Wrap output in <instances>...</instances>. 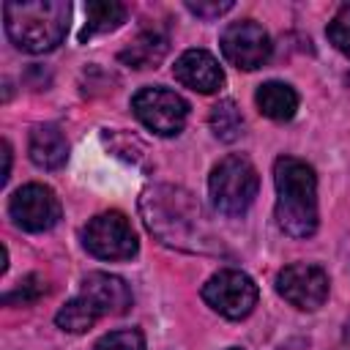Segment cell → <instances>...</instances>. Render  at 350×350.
<instances>
[{
	"label": "cell",
	"mask_w": 350,
	"mask_h": 350,
	"mask_svg": "<svg viewBox=\"0 0 350 350\" xmlns=\"http://www.w3.org/2000/svg\"><path fill=\"white\" fill-rule=\"evenodd\" d=\"M148 230L167 246L186 252H213L216 235L211 232L200 202L178 186H150L139 200Z\"/></svg>",
	"instance_id": "obj_1"
},
{
	"label": "cell",
	"mask_w": 350,
	"mask_h": 350,
	"mask_svg": "<svg viewBox=\"0 0 350 350\" xmlns=\"http://www.w3.org/2000/svg\"><path fill=\"white\" fill-rule=\"evenodd\" d=\"M276 183V224L290 238H309L317 230V175L295 159L279 156L273 164Z\"/></svg>",
	"instance_id": "obj_2"
},
{
	"label": "cell",
	"mask_w": 350,
	"mask_h": 350,
	"mask_svg": "<svg viewBox=\"0 0 350 350\" xmlns=\"http://www.w3.org/2000/svg\"><path fill=\"white\" fill-rule=\"evenodd\" d=\"M68 14L71 8L63 0H30V3L8 0L3 5L8 38L14 41L16 49L30 55L52 52L66 38Z\"/></svg>",
	"instance_id": "obj_3"
},
{
	"label": "cell",
	"mask_w": 350,
	"mask_h": 350,
	"mask_svg": "<svg viewBox=\"0 0 350 350\" xmlns=\"http://www.w3.org/2000/svg\"><path fill=\"white\" fill-rule=\"evenodd\" d=\"M257 189H260V175L246 156L221 159L208 178L211 202L221 216L246 213L257 197Z\"/></svg>",
	"instance_id": "obj_4"
},
{
	"label": "cell",
	"mask_w": 350,
	"mask_h": 350,
	"mask_svg": "<svg viewBox=\"0 0 350 350\" xmlns=\"http://www.w3.org/2000/svg\"><path fill=\"white\" fill-rule=\"evenodd\" d=\"M82 243L98 260H131L139 249L131 221L118 211L93 216L82 230Z\"/></svg>",
	"instance_id": "obj_5"
},
{
	"label": "cell",
	"mask_w": 350,
	"mask_h": 350,
	"mask_svg": "<svg viewBox=\"0 0 350 350\" xmlns=\"http://www.w3.org/2000/svg\"><path fill=\"white\" fill-rule=\"evenodd\" d=\"M202 301L227 320H241L257 306V284L249 273L224 268L202 284Z\"/></svg>",
	"instance_id": "obj_6"
},
{
	"label": "cell",
	"mask_w": 350,
	"mask_h": 350,
	"mask_svg": "<svg viewBox=\"0 0 350 350\" xmlns=\"http://www.w3.org/2000/svg\"><path fill=\"white\" fill-rule=\"evenodd\" d=\"M137 120L159 137H172L186 126L189 104L170 88H142L131 98Z\"/></svg>",
	"instance_id": "obj_7"
},
{
	"label": "cell",
	"mask_w": 350,
	"mask_h": 350,
	"mask_svg": "<svg viewBox=\"0 0 350 350\" xmlns=\"http://www.w3.org/2000/svg\"><path fill=\"white\" fill-rule=\"evenodd\" d=\"M219 46H221V55L227 57V63H232L235 68H243V71H254V68L265 66L271 57V36L252 19L227 25L221 30Z\"/></svg>",
	"instance_id": "obj_8"
},
{
	"label": "cell",
	"mask_w": 350,
	"mask_h": 350,
	"mask_svg": "<svg viewBox=\"0 0 350 350\" xmlns=\"http://www.w3.org/2000/svg\"><path fill=\"white\" fill-rule=\"evenodd\" d=\"M8 213L16 227L27 232H44L52 230L60 221V200L55 191L44 183H27L11 194Z\"/></svg>",
	"instance_id": "obj_9"
},
{
	"label": "cell",
	"mask_w": 350,
	"mask_h": 350,
	"mask_svg": "<svg viewBox=\"0 0 350 350\" xmlns=\"http://www.w3.org/2000/svg\"><path fill=\"white\" fill-rule=\"evenodd\" d=\"M276 293L295 309H320L328 298V273L314 262H293L276 273Z\"/></svg>",
	"instance_id": "obj_10"
},
{
	"label": "cell",
	"mask_w": 350,
	"mask_h": 350,
	"mask_svg": "<svg viewBox=\"0 0 350 350\" xmlns=\"http://www.w3.org/2000/svg\"><path fill=\"white\" fill-rule=\"evenodd\" d=\"M172 71L183 88H191L197 93H216L224 85V71L219 60L205 49H186L175 60Z\"/></svg>",
	"instance_id": "obj_11"
},
{
	"label": "cell",
	"mask_w": 350,
	"mask_h": 350,
	"mask_svg": "<svg viewBox=\"0 0 350 350\" xmlns=\"http://www.w3.org/2000/svg\"><path fill=\"white\" fill-rule=\"evenodd\" d=\"M79 295H85L98 309L101 317L104 314H123L131 306V290H129V284L120 276L101 273V271L85 276Z\"/></svg>",
	"instance_id": "obj_12"
},
{
	"label": "cell",
	"mask_w": 350,
	"mask_h": 350,
	"mask_svg": "<svg viewBox=\"0 0 350 350\" xmlns=\"http://www.w3.org/2000/svg\"><path fill=\"white\" fill-rule=\"evenodd\" d=\"M30 161L41 170H57L66 164L68 159V142L60 134L57 126H36L30 134V145H27Z\"/></svg>",
	"instance_id": "obj_13"
},
{
	"label": "cell",
	"mask_w": 350,
	"mask_h": 350,
	"mask_svg": "<svg viewBox=\"0 0 350 350\" xmlns=\"http://www.w3.org/2000/svg\"><path fill=\"white\" fill-rule=\"evenodd\" d=\"M170 49V38L167 33H161L159 27H148V30H139L126 49H120L118 60L131 66V68H150L156 66Z\"/></svg>",
	"instance_id": "obj_14"
},
{
	"label": "cell",
	"mask_w": 350,
	"mask_h": 350,
	"mask_svg": "<svg viewBox=\"0 0 350 350\" xmlns=\"http://www.w3.org/2000/svg\"><path fill=\"white\" fill-rule=\"evenodd\" d=\"M254 101H257V109L271 120H290L298 109V93L287 82H276V79L260 85L254 93Z\"/></svg>",
	"instance_id": "obj_15"
},
{
	"label": "cell",
	"mask_w": 350,
	"mask_h": 350,
	"mask_svg": "<svg viewBox=\"0 0 350 350\" xmlns=\"http://www.w3.org/2000/svg\"><path fill=\"white\" fill-rule=\"evenodd\" d=\"M126 22V5L115 0H93L85 5V27L79 33V41L85 44L88 38L98 33H109Z\"/></svg>",
	"instance_id": "obj_16"
},
{
	"label": "cell",
	"mask_w": 350,
	"mask_h": 350,
	"mask_svg": "<svg viewBox=\"0 0 350 350\" xmlns=\"http://www.w3.org/2000/svg\"><path fill=\"white\" fill-rule=\"evenodd\" d=\"M98 309L85 298V295H77L71 298L57 314H55V323L57 328L68 331V334H85L88 328H93V323L98 320Z\"/></svg>",
	"instance_id": "obj_17"
},
{
	"label": "cell",
	"mask_w": 350,
	"mask_h": 350,
	"mask_svg": "<svg viewBox=\"0 0 350 350\" xmlns=\"http://www.w3.org/2000/svg\"><path fill=\"white\" fill-rule=\"evenodd\" d=\"M211 129L221 142H235L243 134V115L238 109V104L232 98H221L213 109H211Z\"/></svg>",
	"instance_id": "obj_18"
},
{
	"label": "cell",
	"mask_w": 350,
	"mask_h": 350,
	"mask_svg": "<svg viewBox=\"0 0 350 350\" xmlns=\"http://www.w3.org/2000/svg\"><path fill=\"white\" fill-rule=\"evenodd\" d=\"M93 350H145V336L139 328L109 331L93 345Z\"/></svg>",
	"instance_id": "obj_19"
},
{
	"label": "cell",
	"mask_w": 350,
	"mask_h": 350,
	"mask_svg": "<svg viewBox=\"0 0 350 350\" xmlns=\"http://www.w3.org/2000/svg\"><path fill=\"white\" fill-rule=\"evenodd\" d=\"M44 293H46V282H44L41 276L30 273V276H25V279L19 282L16 290H11V293L3 295V304H5V306H14V304H33V301H38Z\"/></svg>",
	"instance_id": "obj_20"
},
{
	"label": "cell",
	"mask_w": 350,
	"mask_h": 350,
	"mask_svg": "<svg viewBox=\"0 0 350 350\" xmlns=\"http://www.w3.org/2000/svg\"><path fill=\"white\" fill-rule=\"evenodd\" d=\"M325 33H328V41H331L342 55L350 57V5H345V8L336 11V16L328 22Z\"/></svg>",
	"instance_id": "obj_21"
},
{
	"label": "cell",
	"mask_w": 350,
	"mask_h": 350,
	"mask_svg": "<svg viewBox=\"0 0 350 350\" xmlns=\"http://www.w3.org/2000/svg\"><path fill=\"white\" fill-rule=\"evenodd\" d=\"M186 8L191 11V14H197L200 19H216V16H221V14H227L230 8H232V3L230 0H224V3H202V0H197V3H186Z\"/></svg>",
	"instance_id": "obj_22"
},
{
	"label": "cell",
	"mask_w": 350,
	"mask_h": 350,
	"mask_svg": "<svg viewBox=\"0 0 350 350\" xmlns=\"http://www.w3.org/2000/svg\"><path fill=\"white\" fill-rule=\"evenodd\" d=\"M3 159H5V167H3V180H8V172H11V145L3 142Z\"/></svg>",
	"instance_id": "obj_23"
},
{
	"label": "cell",
	"mask_w": 350,
	"mask_h": 350,
	"mask_svg": "<svg viewBox=\"0 0 350 350\" xmlns=\"http://www.w3.org/2000/svg\"><path fill=\"white\" fill-rule=\"evenodd\" d=\"M232 350H238V347H232Z\"/></svg>",
	"instance_id": "obj_24"
}]
</instances>
